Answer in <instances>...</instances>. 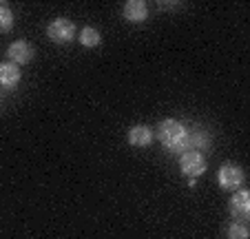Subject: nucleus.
Segmentation results:
<instances>
[{
    "label": "nucleus",
    "instance_id": "f257e3e1",
    "mask_svg": "<svg viewBox=\"0 0 250 239\" xmlns=\"http://www.w3.org/2000/svg\"><path fill=\"white\" fill-rule=\"evenodd\" d=\"M157 135H160L162 144L173 153H186L188 151V131L184 124H180L177 120H164L157 127Z\"/></svg>",
    "mask_w": 250,
    "mask_h": 239
},
{
    "label": "nucleus",
    "instance_id": "f03ea898",
    "mask_svg": "<svg viewBox=\"0 0 250 239\" xmlns=\"http://www.w3.org/2000/svg\"><path fill=\"white\" fill-rule=\"evenodd\" d=\"M180 166L186 177L195 179V177H199V175H204V171H206V159H204V155L199 153V151H186V153H182Z\"/></svg>",
    "mask_w": 250,
    "mask_h": 239
},
{
    "label": "nucleus",
    "instance_id": "7ed1b4c3",
    "mask_svg": "<svg viewBox=\"0 0 250 239\" xmlns=\"http://www.w3.org/2000/svg\"><path fill=\"white\" fill-rule=\"evenodd\" d=\"M47 36H49V40H53V43L66 44L73 40V36H76V27H73V22L66 18H56L47 27Z\"/></svg>",
    "mask_w": 250,
    "mask_h": 239
},
{
    "label": "nucleus",
    "instance_id": "20e7f679",
    "mask_svg": "<svg viewBox=\"0 0 250 239\" xmlns=\"http://www.w3.org/2000/svg\"><path fill=\"white\" fill-rule=\"evenodd\" d=\"M244 184V171L237 164H224L219 169V186L226 191H237Z\"/></svg>",
    "mask_w": 250,
    "mask_h": 239
},
{
    "label": "nucleus",
    "instance_id": "39448f33",
    "mask_svg": "<svg viewBox=\"0 0 250 239\" xmlns=\"http://www.w3.org/2000/svg\"><path fill=\"white\" fill-rule=\"evenodd\" d=\"M7 56H9L11 65H27V62H31L33 58V49L31 44L27 43V40H16V43L9 44V49H7Z\"/></svg>",
    "mask_w": 250,
    "mask_h": 239
},
{
    "label": "nucleus",
    "instance_id": "423d86ee",
    "mask_svg": "<svg viewBox=\"0 0 250 239\" xmlns=\"http://www.w3.org/2000/svg\"><path fill=\"white\" fill-rule=\"evenodd\" d=\"M230 215L232 217H239V219H246V217L250 215V195L246 191H239V193H235L232 195V199L230 202Z\"/></svg>",
    "mask_w": 250,
    "mask_h": 239
},
{
    "label": "nucleus",
    "instance_id": "0eeeda50",
    "mask_svg": "<svg viewBox=\"0 0 250 239\" xmlns=\"http://www.w3.org/2000/svg\"><path fill=\"white\" fill-rule=\"evenodd\" d=\"M146 16H148V7L142 0H131V2L124 5V18L131 20V22H142V20H146Z\"/></svg>",
    "mask_w": 250,
    "mask_h": 239
},
{
    "label": "nucleus",
    "instance_id": "6e6552de",
    "mask_svg": "<svg viewBox=\"0 0 250 239\" xmlns=\"http://www.w3.org/2000/svg\"><path fill=\"white\" fill-rule=\"evenodd\" d=\"M20 82V69L11 62H2L0 65V85L7 87V89H14Z\"/></svg>",
    "mask_w": 250,
    "mask_h": 239
},
{
    "label": "nucleus",
    "instance_id": "1a4fd4ad",
    "mask_svg": "<svg viewBox=\"0 0 250 239\" xmlns=\"http://www.w3.org/2000/svg\"><path fill=\"white\" fill-rule=\"evenodd\" d=\"M128 142H131L133 146H148L153 142V131L148 127H133L131 131H128Z\"/></svg>",
    "mask_w": 250,
    "mask_h": 239
},
{
    "label": "nucleus",
    "instance_id": "9d476101",
    "mask_svg": "<svg viewBox=\"0 0 250 239\" xmlns=\"http://www.w3.org/2000/svg\"><path fill=\"white\" fill-rule=\"evenodd\" d=\"M208 144H210V137H208L206 131H202V129L188 131V149L202 151V149H208Z\"/></svg>",
    "mask_w": 250,
    "mask_h": 239
},
{
    "label": "nucleus",
    "instance_id": "9b49d317",
    "mask_svg": "<svg viewBox=\"0 0 250 239\" xmlns=\"http://www.w3.org/2000/svg\"><path fill=\"white\" fill-rule=\"evenodd\" d=\"M100 40H102V36H100V31L95 27H84L80 31V43L84 44V47H89V49L98 47Z\"/></svg>",
    "mask_w": 250,
    "mask_h": 239
},
{
    "label": "nucleus",
    "instance_id": "f8f14e48",
    "mask_svg": "<svg viewBox=\"0 0 250 239\" xmlns=\"http://www.w3.org/2000/svg\"><path fill=\"white\" fill-rule=\"evenodd\" d=\"M11 27H14V14L7 5H0V31L7 33L11 31Z\"/></svg>",
    "mask_w": 250,
    "mask_h": 239
},
{
    "label": "nucleus",
    "instance_id": "ddd939ff",
    "mask_svg": "<svg viewBox=\"0 0 250 239\" xmlns=\"http://www.w3.org/2000/svg\"><path fill=\"white\" fill-rule=\"evenodd\" d=\"M228 239H248V228L244 224H232L228 228Z\"/></svg>",
    "mask_w": 250,
    "mask_h": 239
}]
</instances>
